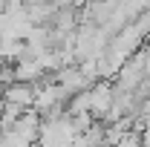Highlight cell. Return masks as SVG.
I'll list each match as a JSON object with an SVG mask.
<instances>
[{"label":"cell","mask_w":150,"mask_h":147,"mask_svg":"<svg viewBox=\"0 0 150 147\" xmlns=\"http://www.w3.org/2000/svg\"><path fill=\"white\" fill-rule=\"evenodd\" d=\"M3 104L18 107V110H32L35 107V84H23V81H12L6 92H3Z\"/></svg>","instance_id":"cell-1"},{"label":"cell","mask_w":150,"mask_h":147,"mask_svg":"<svg viewBox=\"0 0 150 147\" xmlns=\"http://www.w3.org/2000/svg\"><path fill=\"white\" fill-rule=\"evenodd\" d=\"M9 6H12V0H0V15H3V12H6Z\"/></svg>","instance_id":"cell-2"}]
</instances>
